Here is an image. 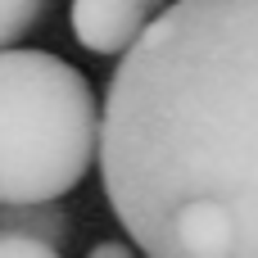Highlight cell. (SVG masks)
<instances>
[{"instance_id": "6da1fadb", "label": "cell", "mask_w": 258, "mask_h": 258, "mask_svg": "<svg viewBox=\"0 0 258 258\" xmlns=\"http://www.w3.org/2000/svg\"><path fill=\"white\" fill-rule=\"evenodd\" d=\"M104 200L145 258H258V0H177L122 54Z\"/></svg>"}, {"instance_id": "7a4b0ae2", "label": "cell", "mask_w": 258, "mask_h": 258, "mask_svg": "<svg viewBox=\"0 0 258 258\" xmlns=\"http://www.w3.org/2000/svg\"><path fill=\"white\" fill-rule=\"evenodd\" d=\"M100 159L91 82L50 50H0V204H45Z\"/></svg>"}, {"instance_id": "3957f363", "label": "cell", "mask_w": 258, "mask_h": 258, "mask_svg": "<svg viewBox=\"0 0 258 258\" xmlns=\"http://www.w3.org/2000/svg\"><path fill=\"white\" fill-rule=\"evenodd\" d=\"M163 9H168V0H73L68 23H73V36L82 50L127 54Z\"/></svg>"}, {"instance_id": "277c9868", "label": "cell", "mask_w": 258, "mask_h": 258, "mask_svg": "<svg viewBox=\"0 0 258 258\" xmlns=\"http://www.w3.org/2000/svg\"><path fill=\"white\" fill-rule=\"evenodd\" d=\"M0 231L36 236V240H45V245L59 249L73 236V222L59 209V200H45V204H0Z\"/></svg>"}, {"instance_id": "5b68a950", "label": "cell", "mask_w": 258, "mask_h": 258, "mask_svg": "<svg viewBox=\"0 0 258 258\" xmlns=\"http://www.w3.org/2000/svg\"><path fill=\"white\" fill-rule=\"evenodd\" d=\"M45 5L50 0H0V50L5 45H18L45 18Z\"/></svg>"}, {"instance_id": "8992f818", "label": "cell", "mask_w": 258, "mask_h": 258, "mask_svg": "<svg viewBox=\"0 0 258 258\" xmlns=\"http://www.w3.org/2000/svg\"><path fill=\"white\" fill-rule=\"evenodd\" d=\"M0 258H63L54 245L36 240V236H14V231H0Z\"/></svg>"}, {"instance_id": "52a82bcc", "label": "cell", "mask_w": 258, "mask_h": 258, "mask_svg": "<svg viewBox=\"0 0 258 258\" xmlns=\"http://www.w3.org/2000/svg\"><path fill=\"white\" fill-rule=\"evenodd\" d=\"M86 258H141L127 240H100V245H91V254Z\"/></svg>"}]
</instances>
